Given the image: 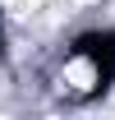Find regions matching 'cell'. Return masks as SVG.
<instances>
[{
  "label": "cell",
  "mask_w": 115,
  "mask_h": 120,
  "mask_svg": "<svg viewBox=\"0 0 115 120\" xmlns=\"http://www.w3.org/2000/svg\"><path fill=\"white\" fill-rule=\"evenodd\" d=\"M115 83V32H78L46 65V88L65 106H87Z\"/></svg>",
  "instance_id": "6da1fadb"
},
{
  "label": "cell",
  "mask_w": 115,
  "mask_h": 120,
  "mask_svg": "<svg viewBox=\"0 0 115 120\" xmlns=\"http://www.w3.org/2000/svg\"><path fill=\"white\" fill-rule=\"evenodd\" d=\"M97 0H55V9H69V14H78V9H92Z\"/></svg>",
  "instance_id": "7a4b0ae2"
}]
</instances>
